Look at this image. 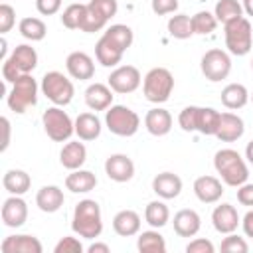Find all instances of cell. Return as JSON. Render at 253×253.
I'll use <instances>...</instances> for the list:
<instances>
[{
    "mask_svg": "<svg viewBox=\"0 0 253 253\" xmlns=\"http://www.w3.org/2000/svg\"><path fill=\"white\" fill-rule=\"evenodd\" d=\"M103 36L105 38H109L117 47H121L123 51H126L130 45H132V42H134V34H132V30L126 26V24H113V26H109L105 32H103Z\"/></svg>",
    "mask_w": 253,
    "mask_h": 253,
    "instance_id": "d590c367",
    "label": "cell"
},
{
    "mask_svg": "<svg viewBox=\"0 0 253 253\" xmlns=\"http://www.w3.org/2000/svg\"><path fill=\"white\" fill-rule=\"evenodd\" d=\"M16 24V10L10 4H0V34H8Z\"/></svg>",
    "mask_w": 253,
    "mask_h": 253,
    "instance_id": "7bdbcfd3",
    "label": "cell"
},
{
    "mask_svg": "<svg viewBox=\"0 0 253 253\" xmlns=\"http://www.w3.org/2000/svg\"><path fill=\"white\" fill-rule=\"evenodd\" d=\"M53 251H55V253H81V251H83V245H81V241H79L77 237L65 235V237H61V239L55 243Z\"/></svg>",
    "mask_w": 253,
    "mask_h": 253,
    "instance_id": "ee69618b",
    "label": "cell"
},
{
    "mask_svg": "<svg viewBox=\"0 0 253 253\" xmlns=\"http://www.w3.org/2000/svg\"><path fill=\"white\" fill-rule=\"evenodd\" d=\"M194 194L202 204H215L223 196V184L215 176H200L194 180Z\"/></svg>",
    "mask_w": 253,
    "mask_h": 253,
    "instance_id": "e0dca14e",
    "label": "cell"
},
{
    "mask_svg": "<svg viewBox=\"0 0 253 253\" xmlns=\"http://www.w3.org/2000/svg\"><path fill=\"white\" fill-rule=\"evenodd\" d=\"M198 109L196 105H190V107H184L178 115V125L182 130L186 132H196V123H198Z\"/></svg>",
    "mask_w": 253,
    "mask_h": 253,
    "instance_id": "60d3db41",
    "label": "cell"
},
{
    "mask_svg": "<svg viewBox=\"0 0 253 253\" xmlns=\"http://www.w3.org/2000/svg\"><path fill=\"white\" fill-rule=\"evenodd\" d=\"M241 6L247 16H253V0H241Z\"/></svg>",
    "mask_w": 253,
    "mask_h": 253,
    "instance_id": "11a10c76",
    "label": "cell"
},
{
    "mask_svg": "<svg viewBox=\"0 0 253 253\" xmlns=\"http://www.w3.org/2000/svg\"><path fill=\"white\" fill-rule=\"evenodd\" d=\"M65 202V196H63V190L55 184H49V186H42L36 194V206L43 211V213H55Z\"/></svg>",
    "mask_w": 253,
    "mask_h": 253,
    "instance_id": "7402d4cb",
    "label": "cell"
},
{
    "mask_svg": "<svg viewBox=\"0 0 253 253\" xmlns=\"http://www.w3.org/2000/svg\"><path fill=\"white\" fill-rule=\"evenodd\" d=\"M125 51L121 47H117L109 38L101 36L99 42L95 43V57L103 67H117L123 59Z\"/></svg>",
    "mask_w": 253,
    "mask_h": 253,
    "instance_id": "4316f807",
    "label": "cell"
},
{
    "mask_svg": "<svg viewBox=\"0 0 253 253\" xmlns=\"http://www.w3.org/2000/svg\"><path fill=\"white\" fill-rule=\"evenodd\" d=\"M245 158H247L249 164H253V140H249L247 146H245Z\"/></svg>",
    "mask_w": 253,
    "mask_h": 253,
    "instance_id": "db71d44e",
    "label": "cell"
},
{
    "mask_svg": "<svg viewBox=\"0 0 253 253\" xmlns=\"http://www.w3.org/2000/svg\"><path fill=\"white\" fill-rule=\"evenodd\" d=\"M85 160H87V148H85L83 142L69 140V142L63 144V148L59 152V162H61L63 168L77 170V168H81L85 164Z\"/></svg>",
    "mask_w": 253,
    "mask_h": 253,
    "instance_id": "d4e9b609",
    "label": "cell"
},
{
    "mask_svg": "<svg viewBox=\"0 0 253 253\" xmlns=\"http://www.w3.org/2000/svg\"><path fill=\"white\" fill-rule=\"evenodd\" d=\"M36 67H38V51L28 43L16 45L14 51L2 61L4 83H14L20 75L32 73Z\"/></svg>",
    "mask_w": 253,
    "mask_h": 253,
    "instance_id": "3957f363",
    "label": "cell"
},
{
    "mask_svg": "<svg viewBox=\"0 0 253 253\" xmlns=\"http://www.w3.org/2000/svg\"><path fill=\"white\" fill-rule=\"evenodd\" d=\"M38 81L32 77V73H26V75H20L14 83H12V89L6 97V103L10 107V111L22 115L26 113L30 107H34L38 103Z\"/></svg>",
    "mask_w": 253,
    "mask_h": 253,
    "instance_id": "5b68a950",
    "label": "cell"
},
{
    "mask_svg": "<svg viewBox=\"0 0 253 253\" xmlns=\"http://www.w3.org/2000/svg\"><path fill=\"white\" fill-rule=\"evenodd\" d=\"M217 18L213 12H208V10H200L192 16V28H194V34L198 36H210L215 28H217Z\"/></svg>",
    "mask_w": 253,
    "mask_h": 253,
    "instance_id": "f35d334b",
    "label": "cell"
},
{
    "mask_svg": "<svg viewBox=\"0 0 253 253\" xmlns=\"http://www.w3.org/2000/svg\"><path fill=\"white\" fill-rule=\"evenodd\" d=\"M241 227H243L245 237H251V239H253V210H249V211L241 217Z\"/></svg>",
    "mask_w": 253,
    "mask_h": 253,
    "instance_id": "f907efd6",
    "label": "cell"
},
{
    "mask_svg": "<svg viewBox=\"0 0 253 253\" xmlns=\"http://www.w3.org/2000/svg\"><path fill=\"white\" fill-rule=\"evenodd\" d=\"M109 87L115 91V93H121V95H126V93H132L140 87L142 83V77H140V71L134 67V65H117L109 79H107Z\"/></svg>",
    "mask_w": 253,
    "mask_h": 253,
    "instance_id": "8fae6325",
    "label": "cell"
},
{
    "mask_svg": "<svg viewBox=\"0 0 253 253\" xmlns=\"http://www.w3.org/2000/svg\"><path fill=\"white\" fill-rule=\"evenodd\" d=\"M200 69L208 81L219 83V81L227 79V75L231 71V57L227 51H223L219 47L208 49L200 59Z\"/></svg>",
    "mask_w": 253,
    "mask_h": 253,
    "instance_id": "30bf717a",
    "label": "cell"
},
{
    "mask_svg": "<svg viewBox=\"0 0 253 253\" xmlns=\"http://www.w3.org/2000/svg\"><path fill=\"white\" fill-rule=\"evenodd\" d=\"M105 174H107L109 180H113V182H119V184L128 182V180H132V176H134V162H132V158L126 156V154H121V152L111 154V156L105 160Z\"/></svg>",
    "mask_w": 253,
    "mask_h": 253,
    "instance_id": "4fadbf2b",
    "label": "cell"
},
{
    "mask_svg": "<svg viewBox=\"0 0 253 253\" xmlns=\"http://www.w3.org/2000/svg\"><path fill=\"white\" fill-rule=\"evenodd\" d=\"M152 192L162 200H174L182 192V178L174 172H160L152 178Z\"/></svg>",
    "mask_w": 253,
    "mask_h": 253,
    "instance_id": "d6986e66",
    "label": "cell"
},
{
    "mask_svg": "<svg viewBox=\"0 0 253 253\" xmlns=\"http://www.w3.org/2000/svg\"><path fill=\"white\" fill-rule=\"evenodd\" d=\"M174 91V75L166 67H152L142 79L144 99L150 103H166Z\"/></svg>",
    "mask_w": 253,
    "mask_h": 253,
    "instance_id": "277c9868",
    "label": "cell"
},
{
    "mask_svg": "<svg viewBox=\"0 0 253 253\" xmlns=\"http://www.w3.org/2000/svg\"><path fill=\"white\" fill-rule=\"evenodd\" d=\"M97 186V176L91 170H69V174L65 176V188L73 194H87L91 190H95Z\"/></svg>",
    "mask_w": 253,
    "mask_h": 253,
    "instance_id": "484cf974",
    "label": "cell"
},
{
    "mask_svg": "<svg viewBox=\"0 0 253 253\" xmlns=\"http://www.w3.org/2000/svg\"><path fill=\"white\" fill-rule=\"evenodd\" d=\"M219 117H221V113L215 111L213 107H200L198 109L196 132L206 134V136H215L217 126H219Z\"/></svg>",
    "mask_w": 253,
    "mask_h": 253,
    "instance_id": "1f68e13d",
    "label": "cell"
},
{
    "mask_svg": "<svg viewBox=\"0 0 253 253\" xmlns=\"http://www.w3.org/2000/svg\"><path fill=\"white\" fill-rule=\"evenodd\" d=\"M213 251H215L213 243L204 237H196L186 245V253H213Z\"/></svg>",
    "mask_w": 253,
    "mask_h": 253,
    "instance_id": "7dc6e473",
    "label": "cell"
},
{
    "mask_svg": "<svg viewBox=\"0 0 253 253\" xmlns=\"http://www.w3.org/2000/svg\"><path fill=\"white\" fill-rule=\"evenodd\" d=\"M249 101H251V103H253V91H251V93H249Z\"/></svg>",
    "mask_w": 253,
    "mask_h": 253,
    "instance_id": "9f6ffc18",
    "label": "cell"
},
{
    "mask_svg": "<svg viewBox=\"0 0 253 253\" xmlns=\"http://www.w3.org/2000/svg\"><path fill=\"white\" fill-rule=\"evenodd\" d=\"M2 253H42L43 245L36 235L20 233V235H8L0 243Z\"/></svg>",
    "mask_w": 253,
    "mask_h": 253,
    "instance_id": "2e32d148",
    "label": "cell"
},
{
    "mask_svg": "<svg viewBox=\"0 0 253 253\" xmlns=\"http://www.w3.org/2000/svg\"><path fill=\"white\" fill-rule=\"evenodd\" d=\"M18 30L22 34V38L30 40V42H42L47 34V26L42 18H36V16H26L20 20L18 24Z\"/></svg>",
    "mask_w": 253,
    "mask_h": 253,
    "instance_id": "836d02e7",
    "label": "cell"
},
{
    "mask_svg": "<svg viewBox=\"0 0 253 253\" xmlns=\"http://www.w3.org/2000/svg\"><path fill=\"white\" fill-rule=\"evenodd\" d=\"M113 229L121 237H132L140 233V215L134 210H121L113 217Z\"/></svg>",
    "mask_w": 253,
    "mask_h": 253,
    "instance_id": "cb8c5ba5",
    "label": "cell"
},
{
    "mask_svg": "<svg viewBox=\"0 0 253 253\" xmlns=\"http://www.w3.org/2000/svg\"><path fill=\"white\" fill-rule=\"evenodd\" d=\"M89 4H91L93 8H97L107 20H111V18L117 16V12H119L117 0H89Z\"/></svg>",
    "mask_w": 253,
    "mask_h": 253,
    "instance_id": "f6af8a7d",
    "label": "cell"
},
{
    "mask_svg": "<svg viewBox=\"0 0 253 253\" xmlns=\"http://www.w3.org/2000/svg\"><path fill=\"white\" fill-rule=\"evenodd\" d=\"M237 202H239L241 206L253 208V184L245 182V184L237 186Z\"/></svg>",
    "mask_w": 253,
    "mask_h": 253,
    "instance_id": "681fc988",
    "label": "cell"
},
{
    "mask_svg": "<svg viewBox=\"0 0 253 253\" xmlns=\"http://www.w3.org/2000/svg\"><path fill=\"white\" fill-rule=\"evenodd\" d=\"M36 8L42 16H53L61 10V0H36Z\"/></svg>",
    "mask_w": 253,
    "mask_h": 253,
    "instance_id": "c3c4849f",
    "label": "cell"
},
{
    "mask_svg": "<svg viewBox=\"0 0 253 253\" xmlns=\"http://www.w3.org/2000/svg\"><path fill=\"white\" fill-rule=\"evenodd\" d=\"M172 223H174L176 235H180V237H194V235H198V231L202 227V217H200V213L196 210L184 208V210L174 213Z\"/></svg>",
    "mask_w": 253,
    "mask_h": 253,
    "instance_id": "ffe728a7",
    "label": "cell"
},
{
    "mask_svg": "<svg viewBox=\"0 0 253 253\" xmlns=\"http://www.w3.org/2000/svg\"><path fill=\"white\" fill-rule=\"evenodd\" d=\"M136 249L140 253H166V239L158 229H148L138 233L136 237Z\"/></svg>",
    "mask_w": 253,
    "mask_h": 253,
    "instance_id": "4dcf8cb0",
    "label": "cell"
},
{
    "mask_svg": "<svg viewBox=\"0 0 253 253\" xmlns=\"http://www.w3.org/2000/svg\"><path fill=\"white\" fill-rule=\"evenodd\" d=\"M0 215H2V223L6 227H22L28 219V204L22 196H12L4 200L2 204V210H0Z\"/></svg>",
    "mask_w": 253,
    "mask_h": 253,
    "instance_id": "7c38bea8",
    "label": "cell"
},
{
    "mask_svg": "<svg viewBox=\"0 0 253 253\" xmlns=\"http://www.w3.org/2000/svg\"><path fill=\"white\" fill-rule=\"evenodd\" d=\"M223 38H225V47L231 55H247L251 51V43H253L251 22L245 16H241V18L225 24Z\"/></svg>",
    "mask_w": 253,
    "mask_h": 253,
    "instance_id": "8992f818",
    "label": "cell"
},
{
    "mask_svg": "<svg viewBox=\"0 0 253 253\" xmlns=\"http://www.w3.org/2000/svg\"><path fill=\"white\" fill-rule=\"evenodd\" d=\"M144 126L152 136H164L172 130V115L162 107H154L144 115Z\"/></svg>",
    "mask_w": 253,
    "mask_h": 253,
    "instance_id": "603a6c76",
    "label": "cell"
},
{
    "mask_svg": "<svg viewBox=\"0 0 253 253\" xmlns=\"http://www.w3.org/2000/svg\"><path fill=\"white\" fill-rule=\"evenodd\" d=\"M107 18L97 10L93 8L89 2H87V12H85V18H83V24H81V32L85 34H95V32H101L107 28Z\"/></svg>",
    "mask_w": 253,
    "mask_h": 253,
    "instance_id": "ab89813d",
    "label": "cell"
},
{
    "mask_svg": "<svg viewBox=\"0 0 253 253\" xmlns=\"http://www.w3.org/2000/svg\"><path fill=\"white\" fill-rule=\"evenodd\" d=\"M245 132V123L239 115L235 113H221L219 117V126H217V132L215 136L221 140V142H235L243 136Z\"/></svg>",
    "mask_w": 253,
    "mask_h": 253,
    "instance_id": "ac0fdd59",
    "label": "cell"
},
{
    "mask_svg": "<svg viewBox=\"0 0 253 253\" xmlns=\"http://www.w3.org/2000/svg\"><path fill=\"white\" fill-rule=\"evenodd\" d=\"M213 14H215L217 22L225 26V24L243 16V6H241L239 0H217L215 8H213Z\"/></svg>",
    "mask_w": 253,
    "mask_h": 253,
    "instance_id": "e575fe53",
    "label": "cell"
},
{
    "mask_svg": "<svg viewBox=\"0 0 253 253\" xmlns=\"http://www.w3.org/2000/svg\"><path fill=\"white\" fill-rule=\"evenodd\" d=\"M249 103V91L243 83H229L221 89V105L225 109L237 111Z\"/></svg>",
    "mask_w": 253,
    "mask_h": 253,
    "instance_id": "f1b7e54d",
    "label": "cell"
},
{
    "mask_svg": "<svg viewBox=\"0 0 253 253\" xmlns=\"http://www.w3.org/2000/svg\"><path fill=\"white\" fill-rule=\"evenodd\" d=\"M101 121L95 113H81L75 119V134L79 140H95L101 134Z\"/></svg>",
    "mask_w": 253,
    "mask_h": 253,
    "instance_id": "f546056e",
    "label": "cell"
},
{
    "mask_svg": "<svg viewBox=\"0 0 253 253\" xmlns=\"http://www.w3.org/2000/svg\"><path fill=\"white\" fill-rule=\"evenodd\" d=\"M211 223H213V229L217 233L227 235V233H233L239 227L241 217H239L235 206H231V204H219L211 211Z\"/></svg>",
    "mask_w": 253,
    "mask_h": 253,
    "instance_id": "5bb4252c",
    "label": "cell"
},
{
    "mask_svg": "<svg viewBox=\"0 0 253 253\" xmlns=\"http://www.w3.org/2000/svg\"><path fill=\"white\" fill-rule=\"evenodd\" d=\"M71 229L79 237L85 239H97L103 233V215H101V206L95 200H81L71 217Z\"/></svg>",
    "mask_w": 253,
    "mask_h": 253,
    "instance_id": "7a4b0ae2",
    "label": "cell"
},
{
    "mask_svg": "<svg viewBox=\"0 0 253 253\" xmlns=\"http://www.w3.org/2000/svg\"><path fill=\"white\" fill-rule=\"evenodd\" d=\"M105 125L117 136H132L140 128V117L125 105H111L105 111Z\"/></svg>",
    "mask_w": 253,
    "mask_h": 253,
    "instance_id": "9c48e42d",
    "label": "cell"
},
{
    "mask_svg": "<svg viewBox=\"0 0 253 253\" xmlns=\"http://www.w3.org/2000/svg\"><path fill=\"white\" fill-rule=\"evenodd\" d=\"M115 91L105 83H91L85 89V105L91 111H107L113 105Z\"/></svg>",
    "mask_w": 253,
    "mask_h": 253,
    "instance_id": "44dd1931",
    "label": "cell"
},
{
    "mask_svg": "<svg viewBox=\"0 0 253 253\" xmlns=\"http://www.w3.org/2000/svg\"><path fill=\"white\" fill-rule=\"evenodd\" d=\"M144 219L150 227L160 229L170 221V210L162 200H152L144 208Z\"/></svg>",
    "mask_w": 253,
    "mask_h": 253,
    "instance_id": "d6a6232c",
    "label": "cell"
},
{
    "mask_svg": "<svg viewBox=\"0 0 253 253\" xmlns=\"http://www.w3.org/2000/svg\"><path fill=\"white\" fill-rule=\"evenodd\" d=\"M251 69H253V59H251Z\"/></svg>",
    "mask_w": 253,
    "mask_h": 253,
    "instance_id": "6f0895ef",
    "label": "cell"
},
{
    "mask_svg": "<svg viewBox=\"0 0 253 253\" xmlns=\"http://www.w3.org/2000/svg\"><path fill=\"white\" fill-rule=\"evenodd\" d=\"M40 89L45 95V99H49L57 107L69 105L71 99H73V95H75V87H73L71 79L65 77L61 71H47L42 77Z\"/></svg>",
    "mask_w": 253,
    "mask_h": 253,
    "instance_id": "ba28073f",
    "label": "cell"
},
{
    "mask_svg": "<svg viewBox=\"0 0 253 253\" xmlns=\"http://www.w3.org/2000/svg\"><path fill=\"white\" fill-rule=\"evenodd\" d=\"M0 125H2V130H4V136H2V146H0V150L2 152H6V148H8V144H10V121L6 119V117H2L0 119Z\"/></svg>",
    "mask_w": 253,
    "mask_h": 253,
    "instance_id": "816d5d0a",
    "label": "cell"
},
{
    "mask_svg": "<svg viewBox=\"0 0 253 253\" xmlns=\"http://www.w3.org/2000/svg\"><path fill=\"white\" fill-rule=\"evenodd\" d=\"M213 168L219 174L221 182L231 186V188H237V186L245 184L247 178H249V168H247L245 158L233 148L217 150L215 156H213Z\"/></svg>",
    "mask_w": 253,
    "mask_h": 253,
    "instance_id": "6da1fadb",
    "label": "cell"
},
{
    "mask_svg": "<svg viewBox=\"0 0 253 253\" xmlns=\"http://www.w3.org/2000/svg\"><path fill=\"white\" fill-rule=\"evenodd\" d=\"M168 34L174 40H188L194 36V28H192V18L188 14H174L168 20Z\"/></svg>",
    "mask_w": 253,
    "mask_h": 253,
    "instance_id": "8d00e7d4",
    "label": "cell"
},
{
    "mask_svg": "<svg viewBox=\"0 0 253 253\" xmlns=\"http://www.w3.org/2000/svg\"><path fill=\"white\" fill-rule=\"evenodd\" d=\"M2 186L12 196H24L30 190V186H32V178H30L28 172H24L20 168H12V170H6L4 172Z\"/></svg>",
    "mask_w": 253,
    "mask_h": 253,
    "instance_id": "83f0119b",
    "label": "cell"
},
{
    "mask_svg": "<svg viewBox=\"0 0 253 253\" xmlns=\"http://www.w3.org/2000/svg\"><path fill=\"white\" fill-rule=\"evenodd\" d=\"M87 251H89V253H111V247H109L107 243L95 241V243H91V245L87 247Z\"/></svg>",
    "mask_w": 253,
    "mask_h": 253,
    "instance_id": "f5cc1de1",
    "label": "cell"
},
{
    "mask_svg": "<svg viewBox=\"0 0 253 253\" xmlns=\"http://www.w3.org/2000/svg\"><path fill=\"white\" fill-rule=\"evenodd\" d=\"M42 125H43L45 134L53 142H67L71 134H75V121H71V117L57 105L43 111Z\"/></svg>",
    "mask_w": 253,
    "mask_h": 253,
    "instance_id": "52a82bcc",
    "label": "cell"
},
{
    "mask_svg": "<svg viewBox=\"0 0 253 253\" xmlns=\"http://www.w3.org/2000/svg\"><path fill=\"white\" fill-rule=\"evenodd\" d=\"M85 12H87V4H83V2H73V4H69V6L63 10V14H61V24H63L67 30H81Z\"/></svg>",
    "mask_w": 253,
    "mask_h": 253,
    "instance_id": "74e56055",
    "label": "cell"
},
{
    "mask_svg": "<svg viewBox=\"0 0 253 253\" xmlns=\"http://www.w3.org/2000/svg\"><path fill=\"white\" fill-rule=\"evenodd\" d=\"M150 8L156 16L174 14L178 10V0H150Z\"/></svg>",
    "mask_w": 253,
    "mask_h": 253,
    "instance_id": "bcb514c9",
    "label": "cell"
},
{
    "mask_svg": "<svg viewBox=\"0 0 253 253\" xmlns=\"http://www.w3.org/2000/svg\"><path fill=\"white\" fill-rule=\"evenodd\" d=\"M221 251L225 253H247L249 251V245L245 241V237H239L235 231L233 233H227L221 241Z\"/></svg>",
    "mask_w": 253,
    "mask_h": 253,
    "instance_id": "b9f144b4",
    "label": "cell"
},
{
    "mask_svg": "<svg viewBox=\"0 0 253 253\" xmlns=\"http://www.w3.org/2000/svg\"><path fill=\"white\" fill-rule=\"evenodd\" d=\"M65 69L73 79H79V81L93 79V75H95L93 57L85 51H71L65 59Z\"/></svg>",
    "mask_w": 253,
    "mask_h": 253,
    "instance_id": "9a60e30c",
    "label": "cell"
}]
</instances>
